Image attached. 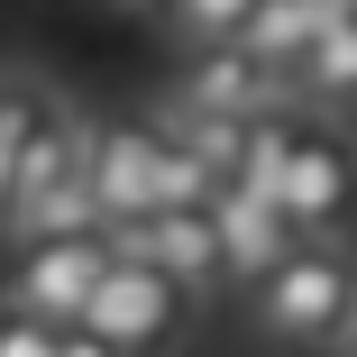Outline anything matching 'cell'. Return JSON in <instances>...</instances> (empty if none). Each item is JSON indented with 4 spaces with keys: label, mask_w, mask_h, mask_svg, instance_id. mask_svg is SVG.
Instances as JSON below:
<instances>
[{
    "label": "cell",
    "mask_w": 357,
    "mask_h": 357,
    "mask_svg": "<svg viewBox=\"0 0 357 357\" xmlns=\"http://www.w3.org/2000/svg\"><path fill=\"white\" fill-rule=\"evenodd\" d=\"M357 321V266L339 238H294L257 275V330L284 348H330Z\"/></svg>",
    "instance_id": "cell-1"
},
{
    "label": "cell",
    "mask_w": 357,
    "mask_h": 357,
    "mask_svg": "<svg viewBox=\"0 0 357 357\" xmlns=\"http://www.w3.org/2000/svg\"><path fill=\"white\" fill-rule=\"evenodd\" d=\"M183 321H192V294H183V284H174L165 266H147V257L110 248V266H101V284H92V303H83V330L110 339L119 357H174Z\"/></svg>",
    "instance_id": "cell-2"
},
{
    "label": "cell",
    "mask_w": 357,
    "mask_h": 357,
    "mask_svg": "<svg viewBox=\"0 0 357 357\" xmlns=\"http://www.w3.org/2000/svg\"><path fill=\"white\" fill-rule=\"evenodd\" d=\"M275 211L294 220V238H339V220L357 211V156L339 128L294 119L284 137V174H275Z\"/></svg>",
    "instance_id": "cell-3"
},
{
    "label": "cell",
    "mask_w": 357,
    "mask_h": 357,
    "mask_svg": "<svg viewBox=\"0 0 357 357\" xmlns=\"http://www.w3.org/2000/svg\"><path fill=\"white\" fill-rule=\"evenodd\" d=\"M101 266H110V229H64V238H28L19 248V266H10V312H28V321H46V330H74L83 321V303H92V284H101Z\"/></svg>",
    "instance_id": "cell-4"
},
{
    "label": "cell",
    "mask_w": 357,
    "mask_h": 357,
    "mask_svg": "<svg viewBox=\"0 0 357 357\" xmlns=\"http://www.w3.org/2000/svg\"><path fill=\"white\" fill-rule=\"evenodd\" d=\"M83 192L101 229H137L156 211V128L147 119H101L83 128Z\"/></svg>",
    "instance_id": "cell-5"
},
{
    "label": "cell",
    "mask_w": 357,
    "mask_h": 357,
    "mask_svg": "<svg viewBox=\"0 0 357 357\" xmlns=\"http://www.w3.org/2000/svg\"><path fill=\"white\" fill-rule=\"evenodd\" d=\"M275 101H284V74H266L238 37H211V46L183 55V83H174L183 119H248V110H275Z\"/></svg>",
    "instance_id": "cell-6"
},
{
    "label": "cell",
    "mask_w": 357,
    "mask_h": 357,
    "mask_svg": "<svg viewBox=\"0 0 357 357\" xmlns=\"http://www.w3.org/2000/svg\"><path fill=\"white\" fill-rule=\"evenodd\" d=\"M110 248L165 266L183 294H211V284H220V229H211V202H165V211H147L137 229H110Z\"/></svg>",
    "instance_id": "cell-7"
},
{
    "label": "cell",
    "mask_w": 357,
    "mask_h": 357,
    "mask_svg": "<svg viewBox=\"0 0 357 357\" xmlns=\"http://www.w3.org/2000/svg\"><path fill=\"white\" fill-rule=\"evenodd\" d=\"M211 229H220V284H257L284 248H294V220H284L266 192H248V183L211 192Z\"/></svg>",
    "instance_id": "cell-8"
},
{
    "label": "cell",
    "mask_w": 357,
    "mask_h": 357,
    "mask_svg": "<svg viewBox=\"0 0 357 357\" xmlns=\"http://www.w3.org/2000/svg\"><path fill=\"white\" fill-rule=\"evenodd\" d=\"M83 128H92V119H74L64 101H46V110H37L28 147H19V174H10V202H0V229H10L19 211H37L46 192H64V183L83 174Z\"/></svg>",
    "instance_id": "cell-9"
},
{
    "label": "cell",
    "mask_w": 357,
    "mask_h": 357,
    "mask_svg": "<svg viewBox=\"0 0 357 357\" xmlns=\"http://www.w3.org/2000/svg\"><path fill=\"white\" fill-rule=\"evenodd\" d=\"M284 92H303V101H321V110H348V101H357V0H330V19H321L312 46L294 55Z\"/></svg>",
    "instance_id": "cell-10"
},
{
    "label": "cell",
    "mask_w": 357,
    "mask_h": 357,
    "mask_svg": "<svg viewBox=\"0 0 357 357\" xmlns=\"http://www.w3.org/2000/svg\"><path fill=\"white\" fill-rule=\"evenodd\" d=\"M330 19V0H257L238 19V46L266 64V74H294V55L312 46V28Z\"/></svg>",
    "instance_id": "cell-11"
},
{
    "label": "cell",
    "mask_w": 357,
    "mask_h": 357,
    "mask_svg": "<svg viewBox=\"0 0 357 357\" xmlns=\"http://www.w3.org/2000/svg\"><path fill=\"white\" fill-rule=\"evenodd\" d=\"M46 101H55L46 83H28V74H0V202H10L19 147H28V128H37V110H46Z\"/></svg>",
    "instance_id": "cell-12"
},
{
    "label": "cell",
    "mask_w": 357,
    "mask_h": 357,
    "mask_svg": "<svg viewBox=\"0 0 357 357\" xmlns=\"http://www.w3.org/2000/svg\"><path fill=\"white\" fill-rule=\"evenodd\" d=\"M211 192H220V183H211V165L183 147V128L156 119V211H165V202H211Z\"/></svg>",
    "instance_id": "cell-13"
},
{
    "label": "cell",
    "mask_w": 357,
    "mask_h": 357,
    "mask_svg": "<svg viewBox=\"0 0 357 357\" xmlns=\"http://www.w3.org/2000/svg\"><path fill=\"white\" fill-rule=\"evenodd\" d=\"M257 10V0H165V19L183 46H211V37H238V19Z\"/></svg>",
    "instance_id": "cell-14"
},
{
    "label": "cell",
    "mask_w": 357,
    "mask_h": 357,
    "mask_svg": "<svg viewBox=\"0 0 357 357\" xmlns=\"http://www.w3.org/2000/svg\"><path fill=\"white\" fill-rule=\"evenodd\" d=\"M0 357H55V330H46V321H28V312H10V303H0Z\"/></svg>",
    "instance_id": "cell-15"
},
{
    "label": "cell",
    "mask_w": 357,
    "mask_h": 357,
    "mask_svg": "<svg viewBox=\"0 0 357 357\" xmlns=\"http://www.w3.org/2000/svg\"><path fill=\"white\" fill-rule=\"evenodd\" d=\"M55 357H119V348H110V339H92V330L74 321V330H55Z\"/></svg>",
    "instance_id": "cell-16"
},
{
    "label": "cell",
    "mask_w": 357,
    "mask_h": 357,
    "mask_svg": "<svg viewBox=\"0 0 357 357\" xmlns=\"http://www.w3.org/2000/svg\"><path fill=\"white\" fill-rule=\"evenodd\" d=\"M330 348H339V357H357V321H348V330H339V339H330Z\"/></svg>",
    "instance_id": "cell-17"
},
{
    "label": "cell",
    "mask_w": 357,
    "mask_h": 357,
    "mask_svg": "<svg viewBox=\"0 0 357 357\" xmlns=\"http://www.w3.org/2000/svg\"><path fill=\"white\" fill-rule=\"evenodd\" d=\"M119 10H165V0H119Z\"/></svg>",
    "instance_id": "cell-18"
}]
</instances>
